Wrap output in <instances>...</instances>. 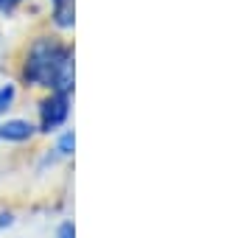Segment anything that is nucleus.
I'll use <instances>...</instances> for the list:
<instances>
[{
	"instance_id": "39448f33",
	"label": "nucleus",
	"mask_w": 252,
	"mask_h": 238,
	"mask_svg": "<svg viewBox=\"0 0 252 238\" xmlns=\"http://www.w3.org/2000/svg\"><path fill=\"white\" fill-rule=\"evenodd\" d=\"M76 151V135L73 132H62L59 140H56V154L59 157H70Z\"/></svg>"
},
{
	"instance_id": "6e6552de",
	"label": "nucleus",
	"mask_w": 252,
	"mask_h": 238,
	"mask_svg": "<svg viewBox=\"0 0 252 238\" xmlns=\"http://www.w3.org/2000/svg\"><path fill=\"white\" fill-rule=\"evenodd\" d=\"M14 224V213H0V230H6Z\"/></svg>"
},
{
	"instance_id": "f257e3e1",
	"label": "nucleus",
	"mask_w": 252,
	"mask_h": 238,
	"mask_svg": "<svg viewBox=\"0 0 252 238\" xmlns=\"http://www.w3.org/2000/svg\"><path fill=\"white\" fill-rule=\"evenodd\" d=\"M64 48H59L51 39H39L31 45L26 56V67H23V79L34 87H51V79H54V67L59 62Z\"/></svg>"
},
{
	"instance_id": "423d86ee",
	"label": "nucleus",
	"mask_w": 252,
	"mask_h": 238,
	"mask_svg": "<svg viewBox=\"0 0 252 238\" xmlns=\"http://www.w3.org/2000/svg\"><path fill=\"white\" fill-rule=\"evenodd\" d=\"M14 104V84H6L0 87V112H6Z\"/></svg>"
},
{
	"instance_id": "f03ea898",
	"label": "nucleus",
	"mask_w": 252,
	"mask_h": 238,
	"mask_svg": "<svg viewBox=\"0 0 252 238\" xmlns=\"http://www.w3.org/2000/svg\"><path fill=\"white\" fill-rule=\"evenodd\" d=\"M70 118V98L64 92H51L42 104H39V132H56L62 129Z\"/></svg>"
},
{
	"instance_id": "7ed1b4c3",
	"label": "nucleus",
	"mask_w": 252,
	"mask_h": 238,
	"mask_svg": "<svg viewBox=\"0 0 252 238\" xmlns=\"http://www.w3.org/2000/svg\"><path fill=\"white\" fill-rule=\"evenodd\" d=\"M0 138L11 140V143L31 140V138H34V123H31V120H23V118L6 120V123H0Z\"/></svg>"
},
{
	"instance_id": "20e7f679",
	"label": "nucleus",
	"mask_w": 252,
	"mask_h": 238,
	"mask_svg": "<svg viewBox=\"0 0 252 238\" xmlns=\"http://www.w3.org/2000/svg\"><path fill=\"white\" fill-rule=\"evenodd\" d=\"M54 20L62 28L73 26V0H54Z\"/></svg>"
},
{
	"instance_id": "0eeeda50",
	"label": "nucleus",
	"mask_w": 252,
	"mask_h": 238,
	"mask_svg": "<svg viewBox=\"0 0 252 238\" xmlns=\"http://www.w3.org/2000/svg\"><path fill=\"white\" fill-rule=\"evenodd\" d=\"M54 238H76V224L70 219H64L59 227H56V236Z\"/></svg>"
},
{
	"instance_id": "1a4fd4ad",
	"label": "nucleus",
	"mask_w": 252,
	"mask_h": 238,
	"mask_svg": "<svg viewBox=\"0 0 252 238\" xmlns=\"http://www.w3.org/2000/svg\"><path fill=\"white\" fill-rule=\"evenodd\" d=\"M17 3H20V0H0V11H11Z\"/></svg>"
}]
</instances>
